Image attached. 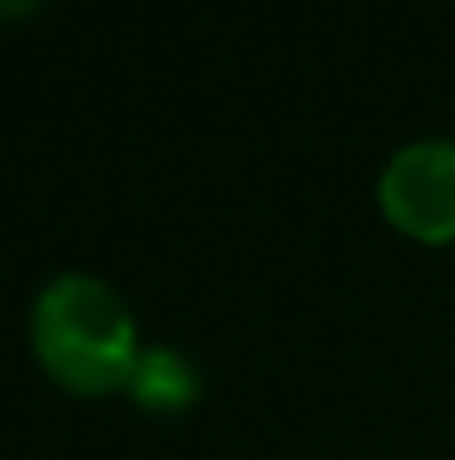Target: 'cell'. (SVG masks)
Here are the masks:
<instances>
[{
    "label": "cell",
    "mask_w": 455,
    "mask_h": 460,
    "mask_svg": "<svg viewBox=\"0 0 455 460\" xmlns=\"http://www.w3.org/2000/svg\"><path fill=\"white\" fill-rule=\"evenodd\" d=\"M380 215L402 235L451 246L455 241V139H418L380 172Z\"/></svg>",
    "instance_id": "cell-2"
},
{
    "label": "cell",
    "mask_w": 455,
    "mask_h": 460,
    "mask_svg": "<svg viewBox=\"0 0 455 460\" xmlns=\"http://www.w3.org/2000/svg\"><path fill=\"white\" fill-rule=\"evenodd\" d=\"M43 0H0V22H22V16H32Z\"/></svg>",
    "instance_id": "cell-4"
},
{
    "label": "cell",
    "mask_w": 455,
    "mask_h": 460,
    "mask_svg": "<svg viewBox=\"0 0 455 460\" xmlns=\"http://www.w3.org/2000/svg\"><path fill=\"white\" fill-rule=\"evenodd\" d=\"M27 338L43 375L76 396L129 391L145 353L129 305L92 273H59L54 284H43V295L32 300Z\"/></svg>",
    "instance_id": "cell-1"
},
{
    "label": "cell",
    "mask_w": 455,
    "mask_h": 460,
    "mask_svg": "<svg viewBox=\"0 0 455 460\" xmlns=\"http://www.w3.org/2000/svg\"><path fill=\"white\" fill-rule=\"evenodd\" d=\"M129 391L145 412H183V407L199 402V369L177 348H145Z\"/></svg>",
    "instance_id": "cell-3"
}]
</instances>
